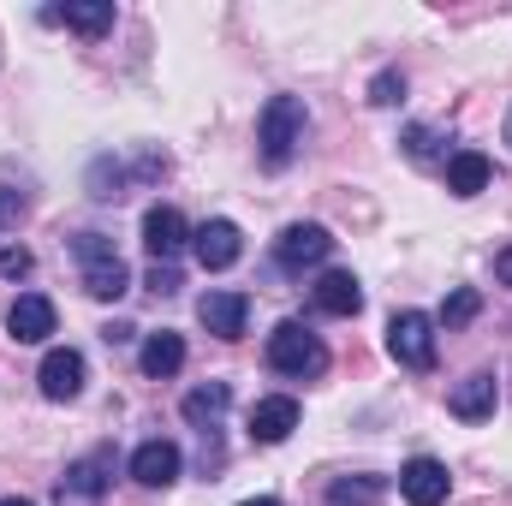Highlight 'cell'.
Listing matches in <instances>:
<instances>
[{"mask_svg": "<svg viewBox=\"0 0 512 506\" xmlns=\"http://www.w3.org/2000/svg\"><path fill=\"white\" fill-rule=\"evenodd\" d=\"M304 131H310V114H304V102H298V96H268V108H262V120H256L262 167H268V173L292 167V155L304 149Z\"/></svg>", "mask_w": 512, "mask_h": 506, "instance_id": "1", "label": "cell"}, {"mask_svg": "<svg viewBox=\"0 0 512 506\" xmlns=\"http://www.w3.org/2000/svg\"><path fill=\"white\" fill-rule=\"evenodd\" d=\"M268 370L274 376H292V381H316L328 370V346L304 328V322H280L268 334Z\"/></svg>", "mask_w": 512, "mask_h": 506, "instance_id": "2", "label": "cell"}, {"mask_svg": "<svg viewBox=\"0 0 512 506\" xmlns=\"http://www.w3.org/2000/svg\"><path fill=\"white\" fill-rule=\"evenodd\" d=\"M72 251H78V262H84V292H90V298L108 304V298H126L131 292V268L120 262L114 239H102V233H78Z\"/></svg>", "mask_w": 512, "mask_h": 506, "instance_id": "3", "label": "cell"}, {"mask_svg": "<svg viewBox=\"0 0 512 506\" xmlns=\"http://www.w3.org/2000/svg\"><path fill=\"white\" fill-rule=\"evenodd\" d=\"M387 352H393V364H405V370H435V316H423V310H399L393 322H387Z\"/></svg>", "mask_w": 512, "mask_h": 506, "instance_id": "4", "label": "cell"}, {"mask_svg": "<svg viewBox=\"0 0 512 506\" xmlns=\"http://www.w3.org/2000/svg\"><path fill=\"white\" fill-rule=\"evenodd\" d=\"M108 483H114V447H96V453H84V459L66 465L54 501L60 506H96L102 495H108Z\"/></svg>", "mask_w": 512, "mask_h": 506, "instance_id": "5", "label": "cell"}, {"mask_svg": "<svg viewBox=\"0 0 512 506\" xmlns=\"http://www.w3.org/2000/svg\"><path fill=\"white\" fill-rule=\"evenodd\" d=\"M328 256H334V233L316 227V221H298V227H286V233L274 239V262H280L286 274H304V268H316V262H328Z\"/></svg>", "mask_w": 512, "mask_h": 506, "instance_id": "6", "label": "cell"}, {"mask_svg": "<svg viewBox=\"0 0 512 506\" xmlns=\"http://www.w3.org/2000/svg\"><path fill=\"white\" fill-rule=\"evenodd\" d=\"M191 251H197V262H203L209 274H221V268H233V262L245 256V233H239L233 221H203V227L191 233Z\"/></svg>", "mask_w": 512, "mask_h": 506, "instance_id": "7", "label": "cell"}, {"mask_svg": "<svg viewBox=\"0 0 512 506\" xmlns=\"http://www.w3.org/2000/svg\"><path fill=\"white\" fill-rule=\"evenodd\" d=\"M6 334H12L18 346H42V340L54 334V304H48L42 292H18L12 310H6Z\"/></svg>", "mask_w": 512, "mask_h": 506, "instance_id": "8", "label": "cell"}, {"mask_svg": "<svg viewBox=\"0 0 512 506\" xmlns=\"http://www.w3.org/2000/svg\"><path fill=\"white\" fill-rule=\"evenodd\" d=\"M185 239H191V227H185V215L173 209V203H155L149 215H143V245L155 262H173V256L185 251Z\"/></svg>", "mask_w": 512, "mask_h": 506, "instance_id": "9", "label": "cell"}, {"mask_svg": "<svg viewBox=\"0 0 512 506\" xmlns=\"http://www.w3.org/2000/svg\"><path fill=\"white\" fill-rule=\"evenodd\" d=\"M447 489H453V477H447V465H441V459H429V453H423V459H411V465L399 471V495H405L411 506H441V501H447Z\"/></svg>", "mask_w": 512, "mask_h": 506, "instance_id": "10", "label": "cell"}, {"mask_svg": "<svg viewBox=\"0 0 512 506\" xmlns=\"http://www.w3.org/2000/svg\"><path fill=\"white\" fill-rule=\"evenodd\" d=\"M197 322H203L215 340H239L245 322H251V298H245V292H209V298L197 304Z\"/></svg>", "mask_w": 512, "mask_h": 506, "instance_id": "11", "label": "cell"}, {"mask_svg": "<svg viewBox=\"0 0 512 506\" xmlns=\"http://www.w3.org/2000/svg\"><path fill=\"white\" fill-rule=\"evenodd\" d=\"M36 381H42V399H78L84 393V358L72 352V346H54L48 358H42V370H36Z\"/></svg>", "mask_w": 512, "mask_h": 506, "instance_id": "12", "label": "cell"}, {"mask_svg": "<svg viewBox=\"0 0 512 506\" xmlns=\"http://www.w3.org/2000/svg\"><path fill=\"white\" fill-rule=\"evenodd\" d=\"M179 465H185V453H179L173 441H143V447L131 453V477H137L143 489H167V483H179Z\"/></svg>", "mask_w": 512, "mask_h": 506, "instance_id": "13", "label": "cell"}, {"mask_svg": "<svg viewBox=\"0 0 512 506\" xmlns=\"http://www.w3.org/2000/svg\"><path fill=\"white\" fill-rule=\"evenodd\" d=\"M310 304H316L322 316H358V310H364V292H358V280H352L346 268H328V274L310 286Z\"/></svg>", "mask_w": 512, "mask_h": 506, "instance_id": "14", "label": "cell"}, {"mask_svg": "<svg viewBox=\"0 0 512 506\" xmlns=\"http://www.w3.org/2000/svg\"><path fill=\"white\" fill-rule=\"evenodd\" d=\"M292 429H298V399L274 393V399H256V405H251V441L274 447V441H286Z\"/></svg>", "mask_w": 512, "mask_h": 506, "instance_id": "15", "label": "cell"}, {"mask_svg": "<svg viewBox=\"0 0 512 506\" xmlns=\"http://www.w3.org/2000/svg\"><path fill=\"white\" fill-rule=\"evenodd\" d=\"M495 376H465L453 393H447V411L459 417V423H483V417H495Z\"/></svg>", "mask_w": 512, "mask_h": 506, "instance_id": "16", "label": "cell"}, {"mask_svg": "<svg viewBox=\"0 0 512 506\" xmlns=\"http://www.w3.org/2000/svg\"><path fill=\"white\" fill-rule=\"evenodd\" d=\"M42 24H72L78 36L114 30V0H78V6H42Z\"/></svg>", "mask_w": 512, "mask_h": 506, "instance_id": "17", "label": "cell"}, {"mask_svg": "<svg viewBox=\"0 0 512 506\" xmlns=\"http://www.w3.org/2000/svg\"><path fill=\"white\" fill-rule=\"evenodd\" d=\"M137 364H143V376H149V381L179 376V370H185V340H179L173 328H161V334H149V340H143Z\"/></svg>", "mask_w": 512, "mask_h": 506, "instance_id": "18", "label": "cell"}, {"mask_svg": "<svg viewBox=\"0 0 512 506\" xmlns=\"http://www.w3.org/2000/svg\"><path fill=\"white\" fill-rule=\"evenodd\" d=\"M227 405H233V387H227V381H203V387H191V393H185V405H179V411H185V423H197V429L209 435V423H221V417H227Z\"/></svg>", "mask_w": 512, "mask_h": 506, "instance_id": "19", "label": "cell"}, {"mask_svg": "<svg viewBox=\"0 0 512 506\" xmlns=\"http://www.w3.org/2000/svg\"><path fill=\"white\" fill-rule=\"evenodd\" d=\"M489 155L483 149H459V155H447V191L453 197H477L483 185H489Z\"/></svg>", "mask_w": 512, "mask_h": 506, "instance_id": "20", "label": "cell"}, {"mask_svg": "<svg viewBox=\"0 0 512 506\" xmlns=\"http://www.w3.org/2000/svg\"><path fill=\"white\" fill-rule=\"evenodd\" d=\"M382 477H334L328 483V506H376L382 501Z\"/></svg>", "mask_w": 512, "mask_h": 506, "instance_id": "21", "label": "cell"}, {"mask_svg": "<svg viewBox=\"0 0 512 506\" xmlns=\"http://www.w3.org/2000/svg\"><path fill=\"white\" fill-rule=\"evenodd\" d=\"M126 185H131V173L120 167V161H108V155H102V161L90 167V197H96V203H120V197H126Z\"/></svg>", "mask_w": 512, "mask_h": 506, "instance_id": "22", "label": "cell"}, {"mask_svg": "<svg viewBox=\"0 0 512 506\" xmlns=\"http://www.w3.org/2000/svg\"><path fill=\"white\" fill-rule=\"evenodd\" d=\"M477 310H483V298H477L471 286H459V292H453V298L441 304V322H447V328H465V322H471Z\"/></svg>", "mask_w": 512, "mask_h": 506, "instance_id": "23", "label": "cell"}, {"mask_svg": "<svg viewBox=\"0 0 512 506\" xmlns=\"http://www.w3.org/2000/svg\"><path fill=\"white\" fill-rule=\"evenodd\" d=\"M405 155H411V161H435V155H441V137L429 126H411L405 131Z\"/></svg>", "mask_w": 512, "mask_h": 506, "instance_id": "24", "label": "cell"}, {"mask_svg": "<svg viewBox=\"0 0 512 506\" xmlns=\"http://www.w3.org/2000/svg\"><path fill=\"white\" fill-rule=\"evenodd\" d=\"M370 102H376V108L405 102V78H399V72H376V84H370Z\"/></svg>", "mask_w": 512, "mask_h": 506, "instance_id": "25", "label": "cell"}, {"mask_svg": "<svg viewBox=\"0 0 512 506\" xmlns=\"http://www.w3.org/2000/svg\"><path fill=\"white\" fill-rule=\"evenodd\" d=\"M179 286H185V280H179V268H173V262H155V268H149V292H161V298H173Z\"/></svg>", "mask_w": 512, "mask_h": 506, "instance_id": "26", "label": "cell"}, {"mask_svg": "<svg viewBox=\"0 0 512 506\" xmlns=\"http://www.w3.org/2000/svg\"><path fill=\"white\" fill-rule=\"evenodd\" d=\"M0 274H30V251L24 245H0Z\"/></svg>", "mask_w": 512, "mask_h": 506, "instance_id": "27", "label": "cell"}, {"mask_svg": "<svg viewBox=\"0 0 512 506\" xmlns=\"http://www.w3.org/2000/svg\"><path fill=\"white\" fill-rule=\"evenodd\" d=\"M131 334H137L131 322H108V328H102V340H108V346H126Z\"/></svg>", "mask_w": 512, "mask_h": 506, "instance_id": "28", "label": "cell"}, {"mask_svg": "<svg viewBox=\"0 0 512 506\" xmlns=\"http://www.w3.org/2000/svg\"><path fill=\"white\" fill-rule=\"evenodd\" d=\"M18 215H24V197H18V191H6V197H0V221H18Z\"/></svg>", "mask_w": 512, "mask_h": 506, "instance_id": "29", "label": "cell"}, {"mask_svg": "<svg viewBox=\"0 0 512 506\" xmlns=\"http://www.w3.org/2000/svg\"><path fill=\"white\" fill-rule=\"evenodd\" d=\"M495 280L512 286V245H507V251H495Z\"/></svg>", "mask_w": 512, "mask_h": 506, "instance_id": "30", "label": "cell"}, {"mask_svg": "<svg viewBox=\"0 0 512 506\" xmlns=\"http://www.w3.org/2000/svg\"><path fill=\"white\" fill-rule=\"evenodd\" d=\"M239 506H280L274 495H256V501H239Z\"/></svg>", "mask_w": 512, "mask_h": 506, "instance_id": "31", "label": "cell"}, {"mask_svg": "<svg viewBox=\"0 0 512 506\" xmlns=\"http://www.w3.org/2000/svg\"><path fill=\"white\" fill-rule=\"evenodd\" d=\"M0 506H36V501H18V495H12V501H0Z\"/></svg>", "mask_w": 512, "mask_h": 506, "instance_id": "32", "label": "cell"}, {"mask_svg": "<svg viewBox=\"0 0 512 506\" xmlns=\"http://www.w3.org/2000/svg\"><path fill=\"white\" fill-rule=\"evenodd\" d=\"M507 143H512V120H507Z\"/></svg>", "mask_w": 512, "mask_h": 506, "instance_id": "33", "label": "cell"}]
</instances>
